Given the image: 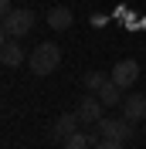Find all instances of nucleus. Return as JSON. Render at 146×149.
Masks as SVG:
<instances>
[{"mask_svg":"<svg viewBox=\"0 0 146 149\" xmlns=\"http://www.w3.org/2000/svg\"><path fill=\"white\" fill-rule=\"evenodd\" d=\"M48 27L51 31H68L75 24V17H72V7H48Z\"/></svg>","mask_w":146,"mask_h":149,"instance_id":"obj_9","label":"nucleus"},{"mask_svg":"<svg viewBox=\"0 0 146 149\" xmlns=\"http://www.w3.org/2000/svg\"><path fill=\"white\" fill-rule=\"evenodd\" d=\"M10 10H14V7H10V0H0V14H10Z\"/></svg>","mask_w":146,"mask_h":149,"instance_id":"obj_14","label":"nucleus"},{"mask_svg":"<svg viewBox=\"0 0 146 149\" xmlns=\"http://www.w3.org/2000/svg\"><path fill=\"white\" fill-rule=\"evenodd\" d=\"M109 78H112V74H105V71H88V74H85V88H88V92L95 95V92L102 88V85L109 81Z\"/></svg>","mask_w":146,"mask_h":149,"instance_id":"obj_12","label":"nucleus"},{"mask_svg":"<svg viewBox=\"0 0 146 149\" xmlns=\"http://www.w3.org/2000/svg\"><path fill=\"white\" fill-rule=\"evenodd\" d=\"M0 61H4V68H17L20 61H27V54H24V47H20L14 37H4V47H0Z\"/></svg>","mask_w":146,"mask_h":149,"instance_id":"obj_8","label":"nucleus"},{"mask_svg":"<svg viewBox=\"0 0 146 149\" xmlns=\"http://www.w3.org/2000/svg\"><path fill=\"white\" fill-rule=\"evenodd\" d=\"M133 125H136V122H129L126 115H122V119H102L99 125H95V132H99L102 139H112V142H129L133 139Z\"/></svg>","mask_w":146,"mask_h":149,"instance_id":"obj_3","label":"nucleus"},{"mask_svg":"<svg viewBox=\"0 0 146 149\" xmlns=\"http://www.w3.org/2000/svg\"><path fill=\"white\" fill-rule=\"evenodd\" d=\"M95 149H126V142H112V139H99Z\"/></svg>","mask_w":146,"mask_h":149,"instance_id":"obj_13","label":"nucleus"},{"mask_svg":"<svg viewBox=\"0 0 146 149\" xmlns=\"http://www.w3.org/2000/svg\"><path fill=\"white\" fill-rule=\"evenodd\" d=\"M122 115H126L129 122H143L146 119V95L133 92L129 98H122Z\"/></svg>","mask_w":146,"mask_h":149,"instance_id":"obj_7","label":"nucleus"},{"mask_svg":"<svg viewBox=\"0 0 146 149\" xmlns=\"http://www.w3.org/2000/svg\"><path fill=\"white\" fill-rule=\"evenodd\" d=\"M78 112H65V115H58L55 125H51V139L55 142H65V139H72L75 132H78Z\"/></svg>","mask_w":146,"mask_h":149,"instance_id":"obj_6","label":"nucleus"},{"mask_svg":"<svg viewBox=\"0 0 146 149\" xmlns=\"http://www.w3.org/2000/svg\"><path fill=\"white\" fill-rule=\"evenodd\" d=\"M95 95H99V98H102L105 105H122V88H119V85L112 81V78H109L105 85H102V88H99Z\"/></svg>","mask_w":146,"mask_h":149,"instance_id":"obj_11","label":"nucleus"},{"mask_svg":"<svg viewBox=\"0 0 146 149\" xmlns=\"http://www.w3.org/2000/svg\"><path fill=\"white\" fill-rule=\"evenodd\" d=\"M58 65H61V47L55 44V41H41V44L34 47L27 54V68L34 74H51V71H58Z\"/></svg>","mask_w":146,"mask_h":149,"instance_id":"obj_1","label":"nucleus"},{"mask_svg":"<svg viewBox=\"0 0 146 149\" xmlns=\"http://www.w3.org/2000/svg\"><path fill=\"white\" fill-rule=\"evenodd\" d=\"M112 81L119 85V88H133L139 78V61H133V58H122V61H116L112 65Z\"/></svg>","mask_w":146,"mask_h":149,"instance_id":"obj_4","label":"nucleus"},{"mask_svg":"<svg viewBox=\"0 0 146 149\" xmlns=\"http://www.w3.org/2000/svg\"><path fill=\"white\" fill-rule=\"evenodd\" d=\"M102 136L95 132V136H85V132H75L72 139H65L61 142V149H95V142H99Z\"/></svg>","mask_w":146,"mask_h":149,"instance_id":"obj_10","label":"nucleus"},{"mask_svg":"<svg viewBox=\"0 0 146 149\" xmlns=\"http://www.w3.org/2000/svg\"><path fill=\"white\" fill-rule=\"evenodd\" d=\"M34 10L27 7H14L10 14H4V20H0V31H4V37H14V41H20L24 34H31V27H34Z\"/></svg>","mask_w":146,"mask_h":149,"instance_id":"obj_2","label":"nucleus"},{"mask_svg":"<svg viewBox=\"0 0 146 149\" xmlns=\"http://www.w3.org/2000/svg\"><path fill=\"white\" fill-rule=\"evenodd\" d=\"M102 109H105V102H102L99 95H85L75 112H78V119H82L85 125H99L102 122Z\"/></svg>","mask_w":146,"mask_h":149,"instance_id":"obj_5","label":"nucleus"}]
</instances>
